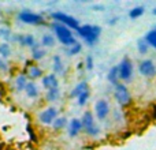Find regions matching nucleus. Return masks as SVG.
<instances>
[{"mask_svg":"<svg viewBox=\"0 0 156 150\" xmlns=\"http://www.w3.org/2000/svg\"><path fill=\"white\" fill-rule=\"evenodd\" d=\"M51 29L54 30V33L56 34L58 40H59L63 45L70 48V46H73L74 44L77 43L74 36H73V33H71V30H70V27L65 26V25L59 23V22H54V23L51 25Z\"/></svg>","mask_w":156,"mask_h":150,"instance_id":"nucleus-1","label":"nucleus"},{"mask_svg":"<svg viewBox=\"0 0 156 150\" xmlns=\"http://www.w3.org/2000/svg\"><path fill=\"white\" fill-rule=\"evenodd\" d=\"M144 11H145V8L144 7H134V8H132V10L129 11V16L132 19H137V18H140L141 15L144 14Z\"/></svg>","mask_w":156,"mask_h":150,"instance_id":"nucleus-23","label":"nucleus"},{"mask_svg":"<svg viewBox=\"0 0 156 150\" xmlns=\"http://www.w3.org/2000/svg\"><path fill=\"white\" fill-rule=\"evenodd\" d=\"M118 68H119V78L125 82L132 79L133 77V71H134V67H133V63L129 57H123L121 60V63L118 64Z\"/></svg>","mask_w":156,"mask_h":150,"instance_id":"nucleus-5","label":"nucleus"},{"mask_svg":"<svg viewBox=\"0 0 156 150\" xmlns=\"http://www.w3.org/2000/svg\"><path fill=\"white\" fill-rule=\"evenodd\" d=\"M94 113H96V118L99 120H105L107 116L110 115V104H108L107 100L101 98L94 104Z\"/></svg>","mask_w":156,"mask_h":150,"instance_id":"nucleus-8","label":"nucleus"},{"mask_svg":"<svg viewBox=\"0 0 156 150\" xmlns=\"http://www.w3.org/2000/svg\"><path fill=\"white\" fill-rule=\"evenodd\" d=\"M0 56H2L3 59L11 56V48H10V45H8L7 43L0 44Z\"/></svg>","mask_w":156,"mask_h":150,"instance_id":"nucleus-25","label":"nucleus"},{"mask_svg":"<svg viewBox=\"0 0 156 150\" xmlns=\"http://www.w3.org/2000/svg\"><path fill=\"white\" fill-rule=\"evenodd\" d=\"M148 48H149V44L147 43L145 38H141V40H138L137 49H138V52H140L141 55H145L147 52H148Z\"/></svg>","mask_w":156,"mask_h":150,"instance_id":"nucleus-24","label":"nucleus"},{"mask_svg":"<svg viewBox=\"0 0 156 150\" xmlns=\"http://www.w3.org/2000/svg\"><path fill=\"white\" fill-rule=\"evenodd\" d=\"M66 126H67V119L66 118H58L56 120L52 123V127H54L55 130H62V128H65Z\"/></svg>","mask_w":156,"mask_h":150,"instance_id":"nucleus-27","label":"nucleus"},{"mask_svg":"<svg viewBox=\"0 0 156 150\" xmlns=\"http://www.w3.org/2000/svg\"><path fill=\"white\" fill-rule=\"evenodd\" d=\"M10 29L7 27H0V38H4V40H10Z\"/></svg>","mask_w":156,"mask_h":150,"instance_id":"nucleus-32","label":"nucleus"},{"mask_svg":"<svg viewBox=\"0 0 156 150\" xmlns=\"http://www.w3.org/2000/svg\"><path fill=\"white\" fill-rule=\"evenodd\" d=\"M44 56H45V51H44V49L41 48L40 45L34 46V48L32 49V57H33V60H41Z\"/></svg>","mask_w":156,"mask_h":150,"instance_id":"nucleus-21","label":"nucleus"},{"mask_svg":"<svg viewBox=\"0 0 156 150\" xmlns=\"http://www.w3.org/2000/svg\"><path fill=\"white\" fill-rule=\"evenodd\" d=\"M26 77L30 78V79L41 78L43 77V70L36 64H30V66H27V68H26Z\"/></svg>","mask_w":156,"mask_h":150,"instance_id":"nucleus-13","label":"nucleus"},{"mask_svg":"<svg viewBox=\"0 0 156 150\" xmlns=\"http://www.w3.org/2000/svg\"><path fill=\"white\" fill-rule=\"evenodd\" d=\"M41 45L44 46H54L55 45V37L52 34H45L41 38Z\"/></svg>","mask_w":156,"mask_h":150,"instance_id":"nucleus-26","label":"nucleus"},{"mask_svg":"<svg viewBox=\"0 0 156 150\" xmlns=\"http://www.w3.org/2000/svg\"><path fill=\"white\" fill-rule=\"evenodd\" d=\"M81 121H82V126H83V128H85V130H88V128H90V127L96 126V123H94V118H93V113L89 112V111H86V112L82 115Z\"/></svg>","mask_w":156,"mask_h":150,"instance_id":"nucleus-15","label":"nucleus"},{"mask_svg":"<svg viewBox=\"0 0 156 150\" xmlns=\"http://www.w3.org/2000/svg\"><path fill=\"white\" fill-rule=\"evenodd\" d=\"M138 71L145 78H154L156 75V66L152 60L145 59V60H143V62H140V64H138Z\"/></svg>","mask_w":156,"mask_h":150,"instance_id":"nucleus-7","label":"nucleus"},{"mask_svg":"<svg viewBox=\"0 0 156 150\" xmlns=\"http://www.w3.org/2000/svg\"><path fill=\"white\" fill-rule=\"evenodd\" d=\"M25 91H26V94H27L29 98H36V97L38 96V89H37V86H36V83H33V82L27 83Z\"/></svg>","mask_w":156,"mask_h":150,"instance_id":"nucleus-19","label":"nucleus"},{"mask_svg":"<svg viewBox=\"0 0 156 150\" xmlns=\"http://www.w3.org/2000/svg\"><path fill=\"white\" fill-rule=\"evenodd\" d=\"M89 96H90V94H89V90H88V91H85V93H82V94H81V96L77 98L78 105H80V107H83V105H85L86 102H88Z\"/></svg>","mask_w":156,"mask_h":150,"instance_id":"nucleus-29","label":"nucleus"},{"mask_svg":"<svg viewBox=\"0 0 156 150\" xmlns=\"http://www.w3.org/2000/svg\"><path fill=\"white\" fill-rule=\"evenodd\" d=\"M52 68H54L55 74H63L65 73V67H63V62L60 59L59 55H55L52 57Z\"/></svg>","mask_w":156,"mask_h":150,"instance_id":"nucleus-17","label":"nucleus"},{"mask_svg":"<svg viewBox=\"0 0 156 150\" xmlns=\"http://www.w3.org/2000/svg\"><path fill=\"white\" fill-rule=\"evenodd\" d=\"M77 33L82 40H85V43H88L89 45H93L99 41V37L101 34V27L94 26V25H83L77 30Z\"/></svg>","mask_w":156,"mask_h":150,"instance_id":"nucleus-2","label":"nucleus"},{"mask_svg":"<svg viewBox=\"0 0 156 150\" xmlns=\"http://www.w3.org/2000/svg\"><path fill=\"white\" fill-rule=\"evenodd\" d=\"M18 19L26 25H41L44 22V18L40 14L32 12V11H21L18 14Z\"/></svg>","mask_w":156,"mask_h":150,"instance_id":"nucleus-6","label":"nucleus"},{"mask_svg":"<svg viewBox=\"0 0 156 150\" xmlns=\"http://www.w3.org/2000/svg\"><path fill=\"white\" fill-rule=\"evenodd\" d=\"M119 68H118V66H115V67H112L110 71H108V74H107V80L111 83V85H114V86H116L119 83Z\"/></svg>","mask_w":156,"mask_h":150,"instance_id":"nucleus-16","label":"nucleus"},{"mask_svg":"<svg viewBox=\"0 0 156 150\" xmlns=\"http://www.w3.org/2000/svg\"><path fill=\"white\" fill-rule=\"evenodd\" d=\"M27 77L26 75H23V74H21V75H16V78H15V87H16V90L18 91H22V90H25L26 89V86H27Z\"/></svg>","mask_w":156,"mask_h":150,"instance_id":"nucleus-18","label":"nucleus"},{"mask_svg":"<svg viewBox=\"0 0 156 150\" xmlns=\"http://www.w3.org/2000/svg\"><path fill=\"white\" fill-rule=\"evenodd\" d=\"M14 41H16L18 44H21L22 46H29V48H34L38 44L36 43V38L32 34H19L14 37Z\"/></svg>","mask_w":156,"mask_h":150,"instance_id":"nucleus-10","label":"nucleus"},{"mask_svg":"<svg viewBox=\"0 0 156 150\" xmlns=\"http://www.w3.org/2000/svg\"><path fill=\"white\" fill-rule=\"evenodd\" d=\"M145 40H147V43L149 44V46H152V48L156 49V29H152L147 33Z\"/></svg>","mask_w":156,"mask_h":150,"instance_id":"nucleus-22","label":"nucleus"},{"mask_svg":"<svg viewBox=\"0 0 156 150\" xmlns=\"http://www.w3.org/2000/svg\"><path fill=\"white\" fill-rule=\"evenodd\" d=\"M8 70H10L8 62L5 59H3V57H0V73H7Z\"/></svg>","mask_w":156,"mask_h":150,"instance_id":"nucleus-31","label":"nucleus"},{"mask_svg":"<svg viewBox=\"0 0 156 150\" xmlns=\"http://www.w3.org/2000/svg\"><path fill=\"white\" fill-rule=\"evenodd\" d=\"M85 91H88V83H86L85 80H82V82H80L76 87L71 90L70 97L71 98H78V97H80L82 93H85Z\"/></svg>","mask_w":156,"mask_h":150,"instance_id":"nucleus-14","label":"nucleus"},{"mask_svg":"<svg viewBox=\"0 0 156 150\" xmlns=\"http://www.w3.org/2000/svg\"><path fill=\"white\" fill-rule=\"evenodd\" d=\"M152 14H154V15H156V8H155L154 11H152Z\"/></svg>","mask_w":156,"mask_h":150,"instance_id":"nucleus-34","label":"nucleus"},{"mask_svg":"<svg viewBox=\"0 0 156 150\" xmlns=\"http://www.w3.org/2000/svg\"><path fill=\"white\" fill-rule=\"evenodd\" d=\"M38 119H40V121L43 124H47V126L52 124L58 119V109L54 107L47 108V109H44L43 112L38 115Z\"/></svg>","mask_w":156,"mask_h":150,"instance_id":"nucleus-9","label":"nucleus"},{"mask_svg":"<svg viewBox=\"0 0 156 150\" xmlns=\"http://www.w3.org/2000/svg\"><path fill=\"white\" fill-rule=\"evenodd\" d=\"M152 118L156 119V105H154V107H152Z\"/></svg>","mask_w":156,"mask_h":150,"instance_id":"nucleus-33","label":"nucleus"},{"mask_svg":"<svg viewBox=\"0 0 156 150\" xmlns=\"http://www.w3.org/2000/svg\"><path fill=\"white\" fill-rule=\"evenodd\" d=\"M81 51H82V45H81L80 43H76L73 46H70V48L67 49V55L69 56H76Z\"/></svg>","mask_w":156,"mask_h":150,"instance_id":"nucleus-28","label":"nucleus"},{"mask_svg":"<svg viewBox=\"0 0 156 150\" xmlns=\"http://www.w3.org/2000/svg\"><path fill=\"white\" fill-rule=\"evenodd\" d=\"M41 83H43V86L47 90L59 87V80H58V78H56V74H48V75H45V77H43Z\"/></svg>","mask_w":156,"mask_h":150,"instance_id":"nucleus-11","label":"nucleus"},{"mask_svg":"<svg viewBox=\"0 0 156 150\" xmlns=\"http://www.w3.org/2000/svg\"><path fill=\"white\" fill-rule=\"evenodd\" d=\"M51 18L52 19H55L56 22H59V23H62V25H65V26H67V27H70V29H76L78 30L80 29V22H78V19L76 18H73V16H70V15H67V14H65V12H51Z\"/></svg>","mask_w":156,"mask_h":150,"instance_id":"nucleus-4","label":"nucleus"},{"mask_svg":"<svg viewBox=\"0 0 156 150\" xmlns=\"http://www.w3.org/2000/svg\"><path fill=\"white\" fill-rule=\"evenodd\" d=\"M82 128H83L82 121H81L80 119H73V120L69 123V135H70L71 138L77 137Z\"/></svg>","mask_w":156,"mask_h":150,"instance_id":"nucleus-12","label":"nucleus"},{"mask_svg":"<svg viewBox=\"0 0 156 150\" xmlns=\"http://www.w3.org/2000/svg\"><path fill=\"white\" fill-rule=\"evenodd\" d=\"M83 64H85V68H86V70H89V71H90L92 68H93V66H94L93 57H92L90 55H88V56L85 57V62H83Z\"/></svg>","mask_w":156,"mask_h":150,"instance_id":"nucleus-30","label":"nucleus"},{"mask_svg":"<svg viewBox=\"0 0 156 150\" xmlns=\"http://www.w3.org/2000/svg\"><path fill=\"white\" fill-rule=\"evenodd\" d=\"M114 98L116 100L121 107H126L130 104L132 101V96H130V91L127 90V87L123 83H118L116 86H114Z\"/></svg>","mask_w":156,"mask_h":150,"instance_id":"nucleus-3","label":"nucleus"},{"mask_svg":"<svg viewBox=\"0 0 156 150\" xmlns=\"http://www.w3.org/2000/svg\"><path fill=\"white\" fill-rule=\"evenodd\" d=\"M60 97V90L59 87H55V89H51V90H47V101L49 102H54V101H58Z\"/></svg>","mask_w":156,"mask_h":150,"instance_id":"nucleus-20","label":"nucleus"}]
</instances>
